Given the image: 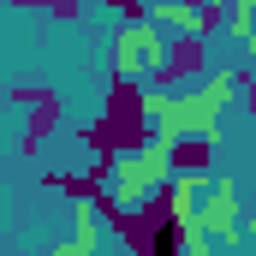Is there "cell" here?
Wrapping results in <instances>:
<instances>
[{"label": "cell", "mask_w": 256, "mask_h": 256, "mask_svg": "<svg viewBox=\"0 0 256 256\" xmlns=\"http://www.w3.org/2000/svg\"><path fill=\"white\" fill-rule=\"evenodd\" d=\"M173 179V167H167V143H143V149H126V155H114V196L120 202H143V196H155L161 185Z\"/></svg>", "instance_id": "1"}, {"label": "cell", "mask_w": 256, "mask_h": 256, "mask_svg": "<svg viewBox=\"0 0 256 256\" xmlns=\"http://www.w3.org/2000/svg\"><path fill=\"white\" fill-rule=\"evenodd\" d=\"M232 90H238V72H208L202 78V90H191V96H179V108H185V131H196V137H214L220 143V131H214V120H220V108L232 102Z\"/></svg>", "instance_id": "2"}, {"label": "cell", "mask_w": 256, "mask_h": 256, "mask_svg": "<svg viewBox=\"0 0 256 256\" xmlns=\"http://www.w3.org/2000/svg\"><path fill=\"white\" fill-rule=\"evenodd\" d=\"M202 72H208V42L191 36V30H179V36L161 48V66L149 72V84H155V90H185V84L202 78Z\"/></svg>", "instance_id": "3"}, {"label": "cell", "mask_w": 256, "mask_h": 256, "mask_svg": "<svg viewBox=\"0 0 256 256\" xmlns=\"http://www.w3.org/2000/svg\"><path fill=\"white\" fill-rule=\"evenodd\" d=\"M161 48H167L161 24H126L120 42H114V78H137V84H143V78L161 66Z\"/></svg>", "instance_id": "4"}, {"label": "cell", "mask_w": 256, "mask_h": 256, "mask_svg": "<svg viewBox=\"0 0 256 256\" xmlns=\"http://www.w3.org/2000/svg\"><path fill=\"white\" fill-rule=\"evenodd\" d=\"M196 226L214 232L220 244H238V185L232 179H214L208 185V202L196 208Z\"/></svg>", "instance_id": "5"}, {"label": "cell", "mask_w": 256, "mask_h": 256, "mask_svg": "<svg viewBox=\"0 0 256 256\" xmlns=\"http://www.w3.org/2000/svg\"><path fill=\"white\" fill-rule=\"evenodd\" d=\"M167 167L185 173V179H208V167H214V137H196V131L173 137V143H167Z\"/></svg>", "instance_id": "6"}, {"label": "cell", "mask_w": 256, "mask_h": 256, "mask_svg": "<svg viewBox=\"0 0 256 256\" xmlns=\"http://www.w3.org/2000/svg\"><path fill=\"white\" fill-rule=\"evenodd\" d=\"M60 120H66V102H60V90L54 96H42L36 108H30V126H24V143H18V155H36L54 131H60Z\"/></svg>", "instance_id": "7"}, {"label": "cell", "mask_w": 256, "mask_h": 256, "mask_svg": "<svg viewBox=\"0 0 256 256\" xmlns=\"http://www.w3.org/2000/svg\"><path fill=\"white\" fill-rule=\"evenodd\" d=\"M214 30H226V0H202L196 6V18H191V36H214Z\"/></svg>", "instance_id": "8"}, {"label": "cell", "mask_w": 256, "mask_h": 256, "mask_svg": "<svg viewBox=\"0 0 256 256\" xmlns=\"http://www.w3.org/2000/svg\"><path fill=\"white\" fill-rule=\"evenodd\" d=\"M42 96H54L48 84H18V90H6V102H18V108H36Z\"/></svg>", "instance_id": "9"}, {"label": "cell", "mask_w": 256, "mask_h": 256, "mask_svg": "<svg viewBox=\"0 0 256 256\" xmlns=\"http://www.w3.org/2000/svg\"><path fill=\"white\" fill-rule=\"evenodd\" d=\"M108 6H114L126 24H149V0H108Z\"/></svg>", "instance_id": "10"}, {"label": "cell", "mask_w": 256, "mask_h": 256, "mask_svg": "<svg viewBox=\"0 0 256 256\" xmlns=\"http://www.w3.org/2000/svg\"><path fill=\"white\" fill-rule=\"evenodd\" d=\"M48 12H54V18H60V24H72V18H78V12H84V0H54V6H48Z\"/></svg>", "instance_id": "11"}, {"label": "cell", "mask_w": 256, "mask_h": 256, "mask_svg": "<svg viewBox=\"0 0 256 256\" xmlns=\"http://www.w3.org/2000/svg\"><path fill=\"white\" fill-rule=\"evenodd\" d=\"M48 256H90V250H84V244L72 238V244H54V250H48Z\"/></svg>", "instance_id": "12"}, {"label": "cell", "mask_w": 256, "mask_h": 256, "mask_svg": "<svg viewBox=\"0 0 256 256\" xmlns=\"http://www.w3.org/2000/svg\"><path fill=\"white\" fill-rule=\"evenodd\" d=\"M238 48H244V66H250V72H256V30H250V36H244V42H238Z\"/></svg>", "instance_id": "13"}, {"label": "cell", "mask_w": 256, "mask_h": 256, "mask_svg": "<svg viewBox=\"0 0 256 256\" xmlns=\"http://www.w3.org/2000/svg\"><path fill=\"white\" fill-rule=\"evenodd\" d=\"M18 12H36V6H54V0H12Z\"/></svg>", "instance_id": "14"}, {"label": "cell", "mask_w": 256, "mask_h": 256, "mask_svg": "<svg viewBox=\"0 0 256 256\" xmlns=\"http://www.w3.org/2000/svg\"><path fill=\"white\" fill-rule=\"evenodd\" d=\"M244 232H250V238H256V214H250V226H244Z\"/></svg>", "instance_id": "15"}, {"label": "cell", "mask_w": 256, "mask_h": 256, "mask_svg": "<svg viewBox=\"0 0 256 256\" xmlns=\"http://www.w3.org/2000/svg\"><path fill=\"white\" fill-rule=\"evenodd\" d=\"M185 6H202V0H185Z\"/></svg>", "instance_id": "16"}]
</instances>
